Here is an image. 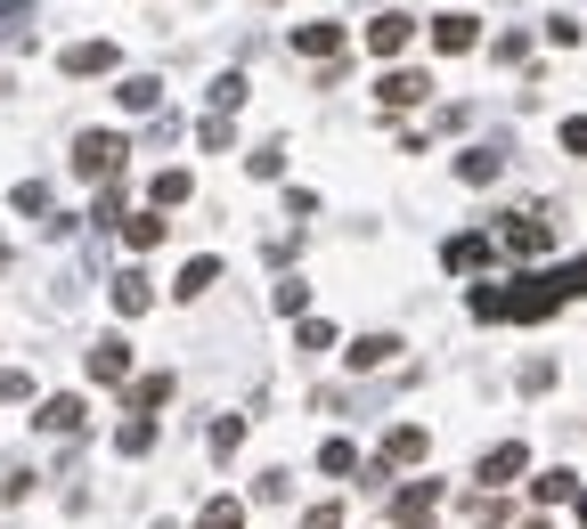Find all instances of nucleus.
Returning <instances> with one entry per match:
<instances>
[{"mask_svg": "<svg viewBox=\"0 0 587 529\" xmlns=\"http://www.w3.org/2000/svg\"><path fill=\"white\" fill-rule=\"evenodd\" d=\"M122 155H131V139H122V131H82L74 139V172L82 180H122Z\"/></svg>", "mask_w": 587, "mask_h": 529, "instance_id": "1", "label": "nucleus"}, {"mask_svg": "<svg viewBox=\"0 0 587 529\" xmlns=\"http://www.w3.org/2000/svg\"><path fill=\"white\" fill-rule=\"evenodd\" d=\"M522 473H531V449H522V440H498V449L481 456V489H506Z\"/></svg>", "mask_w": 587, "mask_h": 529, "instance_id": "2", "label": "nucleus"}, {"mask_svg": "<svg viewBox=\"0 0 587 529\" xmlns=\"http://www.w3.org/2000/svg\"><path fill=\"white\" fill-rule=\"evenodd\" d=\"M498 245L522 252V261H538V252H547V220H538V212H514V220L498 228Z\"/></svg>", "mask_w": 587, "mask_h": 529, "instance_id": "3", "label": "nucleus"}, {"mask_svg": "<svg viewBox=\"0 0 587 529\" xmlns=\"http://www.w3.org/2000/svg\"><path fill=\"white\" fill-rule=\"evenodd\" d=\"M82 367H90V384H122V375H131V343H122V334H107V343H90V358H82Z\"/></svg>", "mask_w": 587, "mask_h": 529, "instance_id": "4", "label": "nucleus"}, {"mask_svg": "<svg viewBox=\"0 0 587 529\" xmlns=\"http://www.w3.org/2000/svg\"><path fill=\"white\" fill-rule=\"evenodd\" d=\"M425 449H433L425 423H401V432L384 440V456H375V464H384V473H401V464H425Z\"/></svg>", "mask_w": 587, "mask_h": 529, "instance_id": "5", "label": "nucleus"}, {"mask_svg": "<svg viewBox=\"0 0 587 529\" xmlns=\"http://www.w3.org/2000/svg\"><path fill=\"white\" fill-rule=\"evenodd\" d=\"M408 33H416V17H408V9H384V17L367 25V50H375V57H401Z\"/></svg>", "mask_w": 587, "mask_h": 529, "instance_id": "6", "label": "nucleus"}, {"mask_svg": "<svg viewBox=\"0 0 587 529\" xmlns=\"http://www.w3.org/2000/svg\"><path fill=\"white\" fill-rule=\"evenodd\" d=\"M440 505V481H416V489H401V505H392V529H425Z\"/></svg>", "mask_w": 587, "mask_h": 529, "instance_id": "7", "label": "nucleus"}, {"mask_svg": "<svg viewBox=\"0 0 587 529\" xmlns=\"http://www.w3.org/2000/svg\"><path fill=\"white\" fill-rule=\"evenodd\" d=\"M82 415H90V408H82L74 391H57V399H41V415H33V423H41V432H57V440H74V432H82Z\"/></svg>", "mask_w": 587, "mask_h": 529, "instance_id": "8", "label": "nucleus"}, {"mask_svg": "<svg viewBox=\"0 0 587 529\" xmlns=\"http://www.w3.org/2000/svg\"><path fill=\"white\" fill-rule=\"evenodd\" d=\"M473 41H481V17H466V9H449V17L433 25V50H449V57H466Z\"/></svg>", "mask_w": 587, "mask_h": 529, "instance_id": "9", "label": "nucleus"}, {"mask_svg": "<svg viewBox=\"0 0 587 529\" xmlns=\"http://www.w3.org/2000/svg\"><path fill=\"white\" fill-rule=\"evenodd\" d=\"M343 358H351L360 375H375V367H392V358H401V334H360V343H351Z\"/></svg>", "mask_w": 587, "mask_h": 529, "instance_id": "10", "label": "nucleus"}, {"mask_svg": "<svg viewBox=\"0 0 587 529\" xmlns=\"http://www.w3.org/2000/svg\"><path fill=\"white\" fill-rule=\"evenodd\" d=\"M57 66H66V74H115V41H74Z\"/></svg>", "mask_w": 587, "mask_h": 529, "instance_id": "11", "label": "nucleus"}, {"mask_svg": "<svg viewBox=\"0 0 587 529\" xmlns=\"http://www.w3.org/2000/svg\"><path fill=\"white\" fill-rule=\"evenodd\" d=\"M498 172H506V155H498V147H466V155H457V180H466V187H490Z\"/></svg>", "mask_w": 587, "mask_h": 529, "instance_id": "12", "label": "nucleus"}, {"mask_svg": "<svg viewBox=\"0 0 587 529\" xmlns=\"http://www.w3.org/2000/svg\"><path fill=\"white\" fill-rule=\"evenodd\" d=\"M425 90H433V82H425V74H408V66H401V74H384V82H375V98H384V106H392V115H401V106H416V98H425Z\"/></svg>", "mask_w": 587, "mask_h": 529, "instance_id": "13", "label": "nucleus"}, {"mask_svg": "<svg viewBox=\"0 0 587 529\" xmlns=\"http://www.w3.org/2000/svg\"><path fill=\"white\" fill-rule=\"evenodd\" d=\"M481 261H490V237H473V228L440 245V269H481Z\"/></svg>", "mask_w": 587, "mask_h": 529, "instance_id": "14", "label": "nucleus"}, {"mask_svg": "<svg viewBox=\"0 0 587 529\" xmlns=\"http://www.w3.org/2000/svg\"><path fill=\"white\" fill-rule=\"evenodd\" d=\"M294 50L302 57H334L343 50V25H294Z\"/></svg>", "mask_w": 587, "mask_h": 529, "instance_id": "15", "label": "nucleus"}, {"mask_svg": "<svg viewBox=\"0 0 587 529\" xmlns=\"http://www.w3.org/2000/svg\"><path fill=\"white\" fill-rule=\"evenodd\" d=\"M147 302H156V285H147L139 269H122V278H115V310H122V317H139Z\"/></svg>", "mask_w": 587, "mask_h": 529, "instance_id": "16", "label": "nucleus"}, {"mask_svg": "<svg viewBox=\"0 0 587 529\" xmlns=\"http://www.w3.org/2000/svg\"><path fill=\"white\" fill-rule=\"evenodd\" d=\"M172 204H188V172H156L147 180V212H172Z\"/></svg>", "mask_w": 587, "mask_h": 529, "instance_id": "17", "label": "nucleus"}, {"mask_svg": "<svg viewBox=\"0 0 587 529\" xmlns=\"http://www.w3.org/2000/svg\"><path fill=\"white\" fill-rule=\"evenodd\" d=\"M213 285H221V261H213V252H196V261L180 269V293L196 302V293H213Z\"/></svg>", "mask_w": 587, "mask_h": 529, "instance_id": "18", "label": "nucleus"}, {"mask_svg": "<svg viewBox=\"0 0 587 529\" xmlns=\"http://www.w3.org/2000/svg\"><path fill=\"white\" fill-rule=\"evenodd\" d=\"M122 106H131V115H156V98H163V82L156 74H131V82H122V90H115Z\"/></svg>", "mask_w": 587, "mask_h": 529, "instance_id": "19", "label": "nucleus"}, {"mask_svg": "<svg viewBox=\"0 0 587 529\" xmlns=\"http://www.w3.org/2000/svg\"><path fill=\"white\" fill-rule=\"evenodd\" d=\"M531 497H538V505H563V497H579L572 464H555V473H538V481H531Z\"/></svg>", "mask_w": 587, "mask_h": 529, "instance_id": "20", "label": "nucleus"}, {"mask_svg": "<svg viewBox=\"0 0 587 529\" xmlns=\"http://www.w3.org/2000/svg\"><path fill=\"white\" fill-rule=\"evenodd\" d=\"M115 449H122V456H147V449H156V415H131V423L115 432Z\"/></svg>", "mask_w": 587, "mask_h": 529, "instance_id": "21", "label": "nucleus"}, {"mask_svg": "<svg viewBox=\"0 0 587 529\" xmlns=\"http://www.w3.org/2000/svg\"><path fill=\"white\" fill-rule=\"evenodd\" d=\"M122 237H131L139 252H147V245H163V212H131V220H122Z\"/></svg>", "mask_w": 587, "mask_h": 529, "instance_id": "22", "label": "nucleus"}, {"mask_svg": "<svg viewBox=\"0 0 587 529\" xmlns=\"http://www.w3.org/2000/svg\"><path fill=\"white\" fill-rule=\"evenodd\" d=\"M204 529H245V497H213L204 505Z\"/></svg>", "mask_w": 587, "mask_h": 529, "instance_id": "23", "label": "nucleus"}, {"mask_svg": "<svg viewBox=\"0 0 587 529\" xmlns=\"http://www.w3.org/2000/svg\"><path fill=\"white\" fill-rule=\"evenodd\" d=\"M319 473H360V449H351V440H327V449H319Z\"/></svg>", "mask_w": 587, "mask_h": 529, "instance_id": "24", "label": "nucleus"}, {"mask_svg": "<svg viewBox=\"0 0 587 529\" xmlns=\"http://www.w3.org/2000/svg\"><path fill=\"white\" fill-rule=\"evenodd\" d=\"M245 449V415H221L213 423V456H237Z\"/></svg>", "mask_w": 587, "mask_h": 529, "instance_id": "25", "label": "nucleus"}, {"mask_svg": "<svg viewBox=\"0 0 587 529\" xmlns=\"http://www.w3.org/2000/svg\"><path fill=\"white\" fill-rule=\"evenodd\" d=\"M555 285H563V302H587V252H579V261H563V269H555Z\"/></svg>", "mask_w": 587, "mask_h": 529, "instance_id": "26", "label": "nucleus"}, {"mask_svg": "<svg viewBox=\"0 0 587 529\" xmlns=\"http://www.w3.org/2000/svg\"><path fill=\"white\" fill-rule=\"evenodd\" d=\"M245 172H254V180H278V172H286V147H254V155H245Z\"/></svg>", "mask_w": 587, "mask_h": 529, "instance_id": "27", "label": "nucleus"}, {"mask_svg": "<svg viewBox=\"0 0 587 529\" xmlns=\"http://www.w3.org/2000/svg\"><path fill=\"white\" fill-rule=\"evenodd\" d=\"M327 343H334L327 317H302V326H294V350H327Z\"/></svg>", "mask_w": 587, "mask_h": 529, "instance_id": "28", "label": "nucleus"}, {"mask_svg": "<svg viewBox=\"0 0 587 529\" xmlns=\"http://www.w3.org/2000/svg\"><path fill=\"white\" fill-rule=\"evenodd\" d=\"M278 310L302 317V310H310V278H278Z\"/></svg>", "mask_w": 587, "mask_h": 529, "instance_id": "29", "label": "nucleus"}, {"mask_svg": "<svg viewBox=\"0 0 587 529\" xmlns=\"http://www.w3.org/2000/svg\"><path fill=\"white\" fill-rule=\"evenodd\" d=\"M17 212H33V220H41V212H57V204H50V187H41V180H25V187H17Z\"/></svg>", "mask_w": 587, "mask_h": 529, "instance_id": "30", "label": "nucleus"}, {"mask_svg": "<svg viewBox=\"0 0 587 529\" xmlns=\"http://www.w3.org/2000/svg\"><path fill=\"white\" fill-rule=\"evenodd\" d=\"M204 147H213V155H228V147H237V131H228V115H213V122H204V131H196Z\"/></svg>", "mask_w": 587, "mask_h": 529, "instance_id": "31", "label": "nucleus"}, {"mask_svg": "<svg viewBox=\"0 0 587 529\" xmlns=\"http://www.w3.org/2000/svg\"><path fill=\"white\" fill-rule=\"evenodd\" d=\"M131 399H139V408H163V399H172V375H147V384H139Z\"/></svg>", "mask_w": 587, "mask_h": 529, "instance_id": "32", "label": "nucleus"}, {"mask_svg": "<svg viewBox=\"0 0 587 529\" xmlns=\"http://www.w3.org/2000/svg\"><path fill=\"white\" fill-rule=\"evenodd\" d=\"M0 399H33V375L25 367H0Z\"/></svg>", "mask_w": 587, "mask_h": 529, "instance_id": "33", "label": "nucleus"}, {"mask_svg": "<svg viewBox=\"0 0 587 529\" xmlns=\"http://www.w3.org/2000/svg\"><path fill=\"white\" fill-rule=\"evenodd\" d=\"M237 98H245V74H221V82H213V106L228 115V106H237Z\"/></svg>", "mask_w": 587, "mask_h": 529, "instance_id": "34", "label": "nucleus"}, {"mask_svg": "<svg viewBox=\"0 0 587 529\" xmlns=\"http://www.w3.org/2000/svg\"><path fill=\"white\" fill-rule=\"evenodd\" d=\"M563 155H587V115H572V122H563Z\"/></svg>", "mask_w": 587, "mask_h": 529, "instance_id": "35", "label": "nucleus"}, {"mask_svg": "<svg viewBox=\"0 0 587 529\" xmlns=\"http://www.w3.org/2000/svg\"><path fill=\"white\" fill-rule=\"evenodd\" d=\"M302 529H343V505H310V514H302Z\"/></svg>", "mask_w": 587, "mask_h": 529, "instance_id": "36", "label": "nucleus"}, {"mask_svg": "<svg viewBox=\"0 0 587 529\" xmlns=\"http://www.w3.org/2000/svg\"><path fill=\"white\" fill-rule=\"evenodd\" d=\"M33 9V0H0V17H25Z\"/></svg>", "mask_w": 587, "mask_h": 529, "instance_id": "37", "label": "nucleus"}, {"mask_svg": "<svg viewBox=\"0 0 587 529\" xmlns=\"http://www.w3.org/2000/svg\"><path fill=\"white\" fill-rule=\"evenodd\" d=\"M579 521H587V489H579Z\"/></svg>", "mask_w": 587, "mask_h": 529, "instance_id": "38", "label": "nucleus"}]
</instances>
